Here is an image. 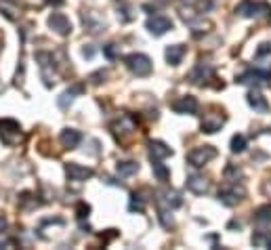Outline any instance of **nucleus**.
<instances>
[{
    "label": "nucleus",
    "mask_w": 271,
    "mask_h": 250,
    "mask_svg": "<svg viewBox=\"0 0 271 250\" xmlns=\"http://www.w3.org/2000/svg\"><path fill=\"white\" fill-rule=\"evenodd\" d=\"M126 67L133 71L135 76H149L151 74V59L143 53H131L124 57Z\"/></svg>",
    "instance_id": "1"
},
{
    "label": "nucleus",
    "mask_w": 271,
    "mask_h": 250,
    "mask_svg": "<svg viewBox=\"0 0 271 250\" xmlns=\"http://www.w3.org/2000/svg\"><path fill=\"white\" fill-rule=\"evenodd\" d=\"M213 158H217V149L213 145H200V147H194L190 153H187V162H190L192 166H196V169L208 164Z\"/></svg>",
    "instance_id": "2"
},
{
    "label": "nucleus",
    "mask_w": 271,
    "mask_h": 250,
    "mask_svg": "<svg viewBox=\"0 0 271 250\" xmlns=\"http://www.w3.org/2000/svg\"><path fill=\"white\" fill-rule=\"evenodd\" d=\"M244 196H246L244 187H238V183H235V181H231L229 185H225L223 189H219V200H221L225 206H235Z\"/></svg>",
    "instance_id": "3"
},
{
    "label": "nucleus",
    "mask_w": 271,
    "mask_h": 250,
    "mask_svg": "<svg viewBox=\"0 0 271 250\" xmlns=\"http://www.w3.org/2000/svg\"><path fill=\"white\" fill-rule=\"evenodd\" d=\"M21 137V126L19 122L15 120H0V139H3L7 145H15V143L19 141Z\"/></svg>",
    "instance_id": "4"
},
{
    "label": "nucleus",
    "mask_w": 271,
    "mask_h": 250,
    "mask_svg": "<svg viewBox=\"0 0 271 250\" xmlns=\"http://www.w3.org/2000/svg\"><path fill=\"white\" fill-rule=\"evenodd\" d=\"M145 28L154 34V36H162V34H166L168 30H172V21L168 17H162V15H154V17H149L147 23H145Z\"/></svg>",
    "instance_id": "5"
},
{
    "label": "nucleus",
    "mask_w": 271,
    "mask_h": 250,
    "mask_svg": "<svg viewBox=\"0 0 271 250\" xmlns=\"http://www.w3.org/2000/svg\"><path fill=\"white\" fill-rule=\"evenodd\" d=\"M223 124H225V114H223V112L206 114L204 120H202V133L213 135V133H217V130H221Z\"/></svg>",
    "instance_id": "6"
},
{
    "label": "nucleus",
    "mask_w": 271,
    "mask_h": 250,
    "mask_svg": "<svg viewBox=\"0 0 271 250\" xmlns=\"http://www.w3.org/2000/svg\"><path fill=\"white\" fill-rule=\"evenodd\" d=\"M49 28L53 32H57L59 36H67L69 32H72V23H69V19L63 13H53L49 17Z\"/></svg>",
    "instance_id": "7"
},
{
    "label": "nucleus",
    "mask_w": 271,
    "mask_h": 250,
    "mask_svg": "<svg viewBox=\"0 0 271 250\" xmlns=\"http://www.w3.org/2000/svg\"><path fill=\"white\" fill-rule=\"evenodd\" d=\"M65 173H67V177L72 179V181H86V179L93 177V169H86V166H82L78 162H67L65 164Z\"/></svg>",
    "instance_id": "8"
},
{
    "label": "nucleus",
    "mask_w": 271,
    "mask_h": 250,
    "mask_svg": "<svg viewBox=\"0 0 271 250\" xmlns=\"http://www.w3.org/2000/svg\"><path fill=\"white\" fill-rule=\"evenodd\" d=\"M271 78V71L267 69H256V71H246L238 78L240 85H261V82H267Z\"/></svg>",
    "instance_id": "9"
},
{
    "label": "nucleus",
    "mask_w": 271,
    "mask_h": 250,
    "mask_svg": "<svg viewBox=\"0 0 271 250\" xmlns=\"http://www.w3.org/2000/svg\"><path fill=\"white\" fill-rule=\"evenodd\" d=\"M172 110L176 114H196L198 112V99L192 97V95H185L179 101L172 103Z\"/></svg>",
    "instance_id": "10"
},
{
    "label": "nucleus",
    "mask_w": 271,
    "mask_h": 250,
    "mask_svg": "<svg viewBox=\"0 0 271 250\" xmlns=\"http://www.w3.org/2000/svg\"><path fill=\"white\" fill-rule=\"evenodd\" d=\"M59 141H61V145L65 149H74V147H78V143L82 141V135L78 133L76 128H63L61 135H59Z\"/></svg>",
    "instance_id": "11"
},
{
    "label": "nucleus",
    "mask_w": 271,
    "mask_h": 250,
    "mask_svg": "<svg viewBox=\"0 0 271 250\" xmlns=\"http://www.w3.org/2000/svg\"><path fill=\"white\" fill-rule=\"evenodd\" d=\"M147 147H149L151 160H164V158L172 156V149L166 145V143H162V141H149Z\"/></svg>",
    "instance_id": "12"
},
{
    "label": "nucleus",
    "mask_w": 271,
    "mask_h": 250,
    "mask_svg": "<svg viewBox=\"0 0 271 250\" xmlns=\"http://www.w3.org/2000/svg\"><path fill=\"white\" fill-rule=\"evenodd\" d=\"M187 187H190V192H194V194H206L208 192V181L204 177H200V175H192V177H187Z\"/></svg>",
    "instance_id": "13"
},
{
    "label": "nucleus",
    "mask_w": 271,
    "mask_h": 250,
    "mask_svg": "<svg viewBox=\"0 0 271 250\" xmlns=\"http://www.w3.org/2000/svg\"><path fill=\"white\" fill-rule=\"evenodd\" d=\"M246 99H248V105L252 107L254 112H267V110H269L267 99H265L258 91H250V93H248V97H246Z\"/></svg>",
    "instance_id": "14"
},
{
    "label": "nucleus",
    "mask_w": 271,
    "mask_h": 250,
    "mask_svg": "<svg viewBox=\"0 0 271 250\" xmlns=\"http://www.w3.org/2000/svg\"><path fill=\"white\" fill-rule=\"evenodd\" d=\"M183 55H185V46L183 44H170V46H166V61L170 65H179Z\"/></svg>",
    "instance_id": "15"
},
{
    "label": "nucleus",
    "mask_w": 271,
    "mask_h": 250,
    "mask_svg": "<svg viewBox=\"0 0 271 250\" xmlns=\"http://www.w3.org/2000/svg\"><path fill=\"white\" fill-rule=\"evenodd\" d=\"M82 21H84V26H86L88 32H93V34L101 32L103 26H105V21H103L101 17H97L95 13H84V15H82Z\"/></svg>",
    "instance_id": "16"
},
{
    "label": "nucleus",
    "mask_w": 271,
    "mask_h": 250,
    "mask_svg": "<svg viewBox=\"0 0 271 250\" xmlns=\"http://www.w3.org/2000/svg\"><path fill=\"white\" fill-rule=\"evenodd\" d=\"M263 5H258V3H254V0H244V3L235 9L238 13L242 15V17H254V15H258V9H261Z\"/></svg>",
    "instance_id": "17"
},
{
    "label": "nucleus",
    "mask_w": 271,
    "mask_h": 250,
    "mask_svg": "<svg viewBox=\"0 0 271 250\" xmlns=\"http://www.w3.org/2000/svg\"><path fill=\"white\" fill-rule=\"evenodd\" d=\"M116 171H118V175H120V177H131V175H135L139 171V164L133 162V160H124V162H118Z\"/></svg>",
    "instance_id": "18"
},
{
    "label": "nucleus",
    "mask_w": 271,
    "mask_h": 250,
    "mask_svg": "<svg viewBox=\"0 0 271 250\" xmlns=\"http://www.w3.org/2000/svg\"><path fill=\"white\" fill-rule=\"evenodd\" d=\"M208 76H210V65L204 63V61H200V63L196 65V69L192 71V80H194V82H202V80L208 78Z\"/></svg>",
    "instance_id": "19"
},
{
    "label": "nucleus",
    "mask_w": 271,
    "mask_h": 250,
    "mask_svg": "<svg viewBox=\"0 0 271 250\" xmlns=\"http://www.w3.org/2000/svg\"><path fill=\"white\" fill-rule=\"evenodd\" d=\"M162 196H164V202H166L170 208H179V206L183 204V200H181L179 192H174V189H168V192H164Z\"/></svg>",
    "instance_id": "20"
},
{
    "label": "nucleus",
    "mask_w": 271,
    "mask_h": 250,
    "mask_svg": "<svg viewBox=\"0 0 271 250\" xmlns=\"http://www.w3.org/2000/svg\"><path fill=\"white\" fill-rule=\"evenodd\" d=\"M151 169H154V175H156L158 181H162V183H166V181H168L170 173H168L166 166L160 164V160H154V164H151Z\"/></svg>",
    "instance_id": "21"
},
{
    "label": "nucleus",
    "mask_w": 271,
    "mask_h": 250,
    "mask_svg": "<svg viewBox=\"0 0 271 250\" xmlns=\"http://www.w3.org/2000/svg\"><path fill=\"white\" fill-rule=\"evenodd\" d=\"M80 93H82V87H72L69 91H65L61 95V99H59V107H67V103H72L76 99V95H80Z\"/></svg>",
    "instance_id": "22"
},
{
    "label": "nucleus",
    "mask_w": 271,
    "mask_h": 250,
    "mask_svg": "<svg viewBox=\"0 0 271 250\" xmlns=\"http://www.w3.org/2000/svg\"><path fill=\"white\" fill-rule=\"evenodd\" d=\"M254 221L256 223H271V204H265L254 210Z\"/></svg>",
    "instance_id": "23"
},
{
    "label": "nucleus",
    "mask_w": 271,
    "mask_h": 250,
    "mask_svg": "<svg viewBox=\"0 0 271 250\" xmlns=\"http://www.w3.org/2000/svg\"><path fill=\"white\" fill-rule=\"evenodd\" d=\"M252 244L254 246H261V248H271V235L265 231H258L252 235Z\"/></svg>",
    "instance_id": "24"
},
{
    "label": "nucleus",
    "mask_w": 271,
    "mask_h": 250,
    "mask_svg": "<svg viewBox=\"0 0 271 250\" xmlns=\"http://www.w3.org/2000/svg\"><path fill=\"white\" fill-rule=\"evenodd\" d=\"M244 149H246V137L244 135H233V139H231V151L233 153H240Z\"/></svg>",
    "instance_id": "25"
},
{
    "label": "nucleus",
    "mask_w": 271,
    "mask_h": 250,
    "mask_svg": "<svg viewBox=\"0 0 271 250\" xmlns=\"http://www.w3.org/2000/svg\"><path fill=\"white\" fill-rule=\"evenodd\" d=\"M128 208H131L133 212H135V210H139V212L143 210V200H141L139 194H133V196H131V204H128Z\"/></svg>",
    "instance_id": "26"
},
{
    "label": "nucleus",
    "mask_w": 271,
    "mask_h": 250,
    "mask_svg": "<svg viewBox=\"0 0 271 250\" xmlns=\"http://www.w3.org/2000/svg\"><path fill=\"white\" fill-rule=\"evenodd\" d=\"M88 212H91V206L84 204V202H80L78 208H76V217L82 221V219H86V217H88Z\"/></svg>",
    "instance_id": "27"
},
{
    "label": "nucleus",
    "mask_w": 271,
    "mask_h": 250,
    "mask_svg": "<svg viewBox=\"0 0 271 250\" xmlns=\"http://www.w3.org/2000/svg\"><path fill=\"white\" fill-rule=\"evenodd\" d=\"M271 53V44L269 42H263L261 46H258V51H256V57H265Z\"/></svg>",
    "instance_id": "28"
},
{
    "label": "nucleus",
    "mask_w": 271,
    "mask_h": 250,
    "mask_svg": "<svg viewBox=\"0 0 271 250\" xmlns=\"http://www.w3.org/2000/svg\"><path fill=\"white\" fill-rule=\"evenodd\" d=\"M5 225H7V219H5V214H0V233H3Z\"/></svg>",
    "instance_id": "29"
},
{
    "label": "nucleus",
    "mask_w": 271,
    "mask_h": 250,
    "mask_svg": "<svg viewBox=\"0 0 271 250\" xmlns=\"http://www.w3.org/2000/svg\"><path fill=\"white\" fill-rule=\"evenodd\" d=\"M105 55H108V57H114V44H110L108 49H105Z\"/></svg>",
    "instance_id": "30"
},
{
    "label": "nucleus",
    "mask_w": 271,
    "mask_h": 250,
    "mask_svg": "<svg viewBox=\"0 0 271 250\" xmlns=\"http://www.w3.org/2000/svg\"><path fill=\"white\" fill-rule=\"evenodd\" d=\"M82 53H84V57H93V55H95V51H93V49H84Z\"/></svg>",
    "instance_id": "31"
},
{
    "label": "nucleus",
    "mask_w": 271,
    "mask_h": 250,
    "mask_svg": "<svg viewBox=\"0 0 271 250\" xmlns=\"http://www.w3.org/2000/svg\"><path fill=\"white\" fill-rule=\"evenodd\" d=\"M51 5H55V7H59V5H63V0H49Z\"/></svg>",
    "instance_id": "32"
}]
</instances>
